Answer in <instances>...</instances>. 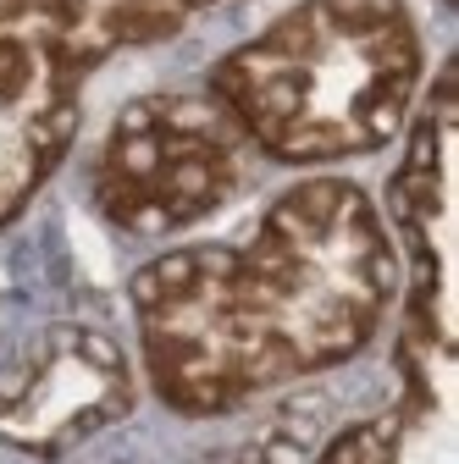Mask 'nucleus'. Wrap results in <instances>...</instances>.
Instances as JSON below:
<instances>
[{
	"mask_svg": "<svg viewBox=\"0 0 459 464\" xmlns=\"http://www.w3.org/2000/svg\"><path fill=\"white\" fill-rule=\"evenodd\" d=\"M398 299V255L355 183H299L239 244H194L133 276L144 371L178 415H227L355 360Z\"/></svg>",
	"mask_w": 459,
	"mask_h": 464,
	"instance_id": "obj_1",
	"label": "nucleus"
},
{
	"mask_svg": "<svg viewBox=\"0 0 459 464\" xmlns=\"http://www.w3.org/2000/svg\"><path fill=\"white\" fill-rule=\"evenodd\" d=\"M421 34L405 0H299L210 67V100L271 160L382 150L415 105Z\"/></svg>",
	"mask_w": 459,
	"mask_h": 464,
	"instance_id": "obj_2",
	"label": "nucleus"
},
{
	"mask_svg": "<svg viewBox=\"0 0 459 464\" xmlns=\"http://www.w3.org/2000/svg\"><path fill=\"white\" fill-rule=\"evenodd\" d=\"M244 188V133L216 100L144 94L122 105L94 155V205L139 238H166Z\"/></svg>",
	"mask_w": 459,
	"mask_h": 464,
	"instance_id": "obj_3",
	"label": "nucleus"
},
{
	"mask_svg": "<svg viewBox=\"0 0 459 464\" xmlns=\"http://www.w3.org/2000/svg\"><path fill=\"white\" fill-rule=\"evenodd\" d=\"M128 410L133 371L122 348L89 326H50L28 348L17 382L0 387V442L34 459H62Z\"/></svg>",
	"mask_w": 459,
	"mask_h": 464,
	"instance_id": "obj_4",
	"label": "nucleus"
},
{
	"mask_svg": "<svg viewBox=\"0 0 459 464\" xmlns=\"http://www.w3.org/2000/svg\"><path fill=\"white\" fill-rule=\"evenodd\" d=\"M83 78L44 34L0 12V227L62 166L78 133Z\"/></svg>",
	"mask_w": 459,
	"mask_h": 464,
	"instance_id": "obj_5",
	"label": "nucleus"
},
{
	"mask_svg": "<svg viewBox=\"0 0 459 464\" xmlns=\"http://www.w3.org/2000/svg\"><path fill=\"white\" fill-rule=\"evenodd\" d=\"M398 371H405L398 403L382 410L376 420H360L343 437H332L321 464H459L454 459V398H448V371H454L448 326L410 315Z\"/></svg>",
	"mask_w": 459,
	"mask_h": 464,
	"instance_id": "obj_6",
	"label": "nucleus"
},
{
	"mask_svg": "<svg viewBox=\"0 0 459 464\" xmlns=\"http://www.w3.org/2000/svg\"><path fill=\"white\" fill-rule=\"evenodd\" d=\"M210 6L216 0H0V12L44 34L83 72L128 44L171 39L189 17Z\"/></svg>",
	"mask_w": 459,
	"mask_h": 464,
	"instance_id": "obj_7",
	"label": "nucleus"
},
{
	"mask_svg": "<svg viewBox=\"0 0 459 464\" xmlns=\"http://www.w3.org/2000/svg\"><path fill=\"white\" fill-rule=\"evenodd\" d=\"M316 426H321V403H294L282 420H271L239 464H305L316 448Z\"/></svg>",
	"mask_w": 459,
	"mask_h": 464,
	"instance_id": "obj_8",
	"label": "nucleus"
}]
</instances>
